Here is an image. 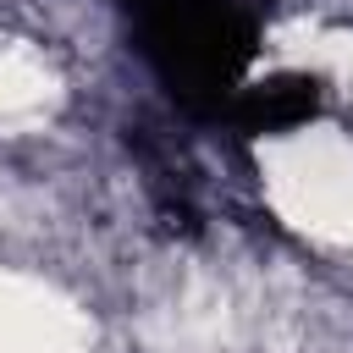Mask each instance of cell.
<instances>
[{"mask_svg":"<svg viewBox=\"0 0 353 353\" xmlns=\"http://www.w3.org/2000/svg\"><path fill=\"white\" fill-rule=\"evenodd\" d=\"M254 171L270 215L325 248H353V127L298 121L254 143Z\"/></svg>","mask_w":353,"mask_h":353,"instance_id":"6da1fadb","label":"cell"},{"mask_svg":"<svg viewBox=\"0 0 353 353\" xmlns=\"http://www.w3.org/2000/svg\"><path fill=\"white\" fill-rule=\"evenodd\" d=\"M0 353H99V331L50 276L0 265Z\"/></svg>","mask_w":353,"mask_h":353,"instance_id":"7a4b0ae2","label":"cell"},{"mask_svg":"<svg viewBox=\"0 0 353 353\" xmlns=\"http://www.w3.org/2000/svg\"><path fill=\"white\" fill-rule=\"evenodd\" d=\"M66 105V77L55 55L22 33H0V138L44 132Z\"/></svg>","mask_w":353,"mask_h":353,"instance_id":"3957f363","label":"cell"},{"mask_svg":"<svg viewBox=\"0 0 353 353\" xmlns=\"http://www.w3.org/2000/svg\"><path fill=\"white\" fill-rule=\"evenodd\" d=\"M270 61L276 66H298V72H314L325 83H336V94L353 99V33L347 28H287L276 44H270Z\"/></svg>","mask_w":353,"mask_h":353,"instance_id":"277c9868","label":"cell"}]
</instances>
